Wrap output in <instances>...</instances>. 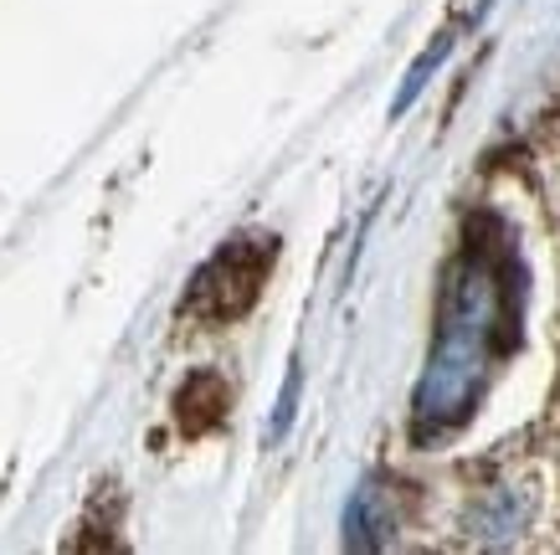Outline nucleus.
I'll use <instances>...</instances> for the list:
<instances>
[{
	"label": "nucleus",
	"mask_w": 560,
	"mask_h": 555,
	"mask_svg": "<svg viewBox=\"0 0 560 555\" xmlns=\"http://www.w3.org/2000/svg\"><path fill=\"white\" fill-rule=\"evenodd\" d=\"M272 236H232L196 278H190L186 299H180V320L196 324H232L257 303L262 284L272 273Z\"/></svg>",
	"instance_id": "f03ea898"
},
{
	"label": "nucleus",
	"mask_w": 560,
	"mask_h": 555,
	"mask_svg": "<svg viewBox=\"0 0 560 555\" xmlns=\"http://www.w3.org/2000/svg\"><path fill=\"white\" fill-rule=\"evenodd\" d=\"M540 514V488L529 484H493L468 505V540L474 545H510Z\"/></svg>",
	"instance_id": "7ed1b4c3"
},
{
	"label": "nucleus",
	"mask_w": 560,
	"mask_h": 555,
	"mask_svg": "<svg viewBox=\"0 0 560 555\" xmlns=\"http://www.w3.org/2000/svg\"><path fill=\"white\" fill-rule=\"evenodd\" d=\"M504 329H510V273L504 263H493L483 242H474L458 273L447 278L438 350L427 360V381L417 391V421L427 432H442L474 406V375L489 370L493 355L510 345Z\"/></svg>",
	"instance_id": "f257e3e1"
},
{
	"label": "nucleus",
	"mask_w": 560,
	"mask_h": 555,
	"mask_svg": "<svg viewBox=\"0 0 560 555\" xmlns=\"http://www.w3.org/2000/svg\"><path fill=\"white\" fill-rule=\"evenodd\" d=\"M447 47H453V36H438V47H432V51H422V57H417V68L407 72V83H401V93H396V103H390V114H407V108H411V99L422 93L427 72H432V68H438V62H442V57H447Z\"/></svg>",
	"instance_id": "39448f33"
},
{
	"label": "nucleus",
	"mask_w": 560,
	"mask_h": 555,
	"mask_svg": "<svg viewBox=\"0 0 560 555\" xmlns=\"http://www.w3.org/2000/svg\"><path fill=\"white\" fill-rule=\"evenodd\" d=\"M175 417H180V432H190V438L211 432L226 417V381L211 375V370H196L180 386V396H175Z\"/></svg>",
	"instance_id": "20e7f679"
}]
</instances>
